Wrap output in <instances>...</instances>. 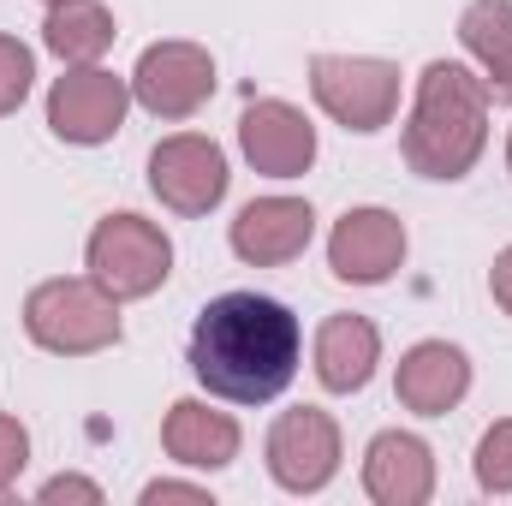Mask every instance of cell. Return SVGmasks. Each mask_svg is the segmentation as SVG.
Instances as JSON below:
<instances>
[{"instance_id":"obj_1","label":"cell","mask_w":512,"mask_h":506,"mask_svg":"<svg viewBox=\"0 0 512 506\" xmlns=\"http://www.w3.org/2000/svg\"><path fill=\"white\" fill-rule=\"evenodd\" d=\"M298 316L280 298L262 292H221L197 310L191 328V376L215 399L233 405H268L298 376Z\"/></svg>"},{"instance_id":"obj_2","label":"cell","mask_w":512,"mask_h":506,"mask_svg":"<svg viewBox=\"0 0 512 506\" xmlns=\"http://www.w3.org/2000/svg\"><path fill=\"white\" fill-rule=\"evenodd\" d=\"M489 143V84L459 60H429L417 78L411 120L399 131V155L423 179H465Z\"/></svg>"},{"instance_id":"obj_3","label":"cell","mask_w":512,"mask_h":506,"mask_svg":"<svg viewBox=\"0 0 512 506\" xmlns=\"http://www.w3.org/2000/svg\"><path fill=\"white\" fill-rule=\"evenodd\" d=\"M24 334L54 358H90L120 346V298L96 280H42L24 298Z\"/></svg>"},{"instance_id":"obj_4","label":"cell","mask_w":512,"mask_h":506,"mask_svg":"<svg viewBox=\"0 0 512 506\" xmlns=\"http://www.w3.org/2000/svg\"><path fill=\"white\" fill-rule=\"evenodd\" d=\"M84 262H90V280L108 298L131 304V298H149V292L167 286V274H173V239L155 221L120 209V215L96 221V233L84 245Z\"/></svg>"},{"instance_id":"obj_5","label":"cell","mask_w":512,"mask_h":506,"mask_svg":"<svg viewBox=\"0 0 512 506\" xmlns=\"http://www.w3.org/2000/svg\"><path fill=\"white\" fill-rule=\"evenodd\" d=\"M310 96L334 126L370 137L399 114V66L370 60V54H316L310 60Z\"/></svg>"},{"instance_id":"obj_6","label":"cell","mask_w":512,"mask_h":506,"mask_svg":"<svg viewBox=\"0 0 512 506\" xmlns=\"http://www.w3.org/2000/svg\"><path fill=\"white\" fill-rule=\"evenodd\" d=\"M215 96V60L197 42H149L131 72V102L155 120H191Z\"/></svg>"},{"instance_id":"obj_7","label":"cell","mask_w":512,"mask_h":506,"mask_svg":"<svg viewBox=\"0 0 512 506\" xmlns=\"http://www.w3.org/2000/svg\"><path fill=\"white\" fill-rule=\"evenodd\" d=\"M227 179H233L227 155L203 131H179V137H161L149 149V191L173 215H209L227 197Z\"/></svg>"},{"instance_id":"obj_8","label":"cell","mask_w":512,"mask_h":506,"mask_svg":"<svg viewBox=\"0 0 512 506\" xmlns=\"http://www.w3.org/2000/svg\"><path fill=\"white\" fill-rule=\"evenodd\" d=\"M268 477L286 489V495H322L340 471V423L316 405H298V411H280L274 429H268Z\"/></svg>"},{"instance_id":"obj_9","label":"cell","mask_w":512,"mask_h":506,"mask_svg":"<svg viewBox=\"0 0 512 506\" xmlns=\"http://www.w3.org/2000/svg\"><path fill=\"white\" fill-rule=\"evenodd\" d=\"M126 108H131V78H114L102 66H72L48 90V131L60 143L96 149L126 126Z\"/></svg>"},{"instance_id":"obj_10","label":"cell","mask_w":512,"mask_h":506,"mask_svg":"<svg viewBox=\"0 0 512 506\" xmlns=\"http://www.w3.org/2000/svg\"><path fill=\"white\" fill-rule=\"evenodd\" d=\"M405 262V221L393 209H346L328 233V268L346 286H382Z\"/></svg>"},{"instance_id":"obj_11","label":"cell","mask_w":512,"mask_h":506,"mask_svg":"<svg viewBox=\"0 0 512 506\" xmlns=\"http://www.w3.org/2000/svg\"><path fill=\"white\" fill-rule=\"evenodd\" d=\"M239 149L268 179H304L316 161V126L292 102L262 96V102H245V114H239Z\"/></svg>"},{"instance_id":"obj_12","label":"cell","mask_w":512,"mask_h":506,"mask_svg":"<svg viewBox=\"0 0 512 506\" xmlns=\"http://www.w3.org/2000/svg\"><path fill=\"white\" fill-rule=\"evenodd\" d=\"M310 233H316V209L304 197H256L233 221V256L251 268H280L310 251Z\"/></svg>"},{"instance_id":"obj_13","label":"cell","mask_w":512,"mask_h":506,"mask_svg":"<svg viewBox=\"0 0 512 506\" xmlns=\"http://www.w3.org/2000/svg\"><path fill=\"white\" fill-rule=\"evenodd\" d=\"M364 495L376 506H423L435 495V453L411 429H382L364 447Z\"/></svg>"},{"instance_id":"obj_14","label":"cell","mask_w":512,"mask_h":506,"mask_svg":"<svg viewBox=\"0 0 512 506\" xmlns=\"http://www.w3.org/2000/svg\"><path fill=\"white\" fill-rule=\"evenodd\" d=\"M393 393L417 417H447L471 393V358L447 340H417L393 370Z\"/></svg>"},{"instance_id":"obj_15","label":"cell","mask_w":512,"mask_h":506,"mask_svg":"<svg viewBox=\"0 0 512 506\" xmlns=\"http://www.w3.org/2000/svg\"><path fill=\"white\" fill-rule=\"evenodd\" d=\"M239 423L227 417V411H215V405H203V399H179V405H167V417H161V447H167V459L173 465H185V471H227L233 459H239Z\"/></svg>"},{"instance_id":"obj_16","label":"cell","mask_w":512,"mask_h":506,"mask_svg":"<svg viewBox=\"0 0 512 506\" xmlns=\"http://www.w3.org/2000/svg\"><path fill=\"white\" fill-rule=\"evenodd\" d=\"M376 364H382V334H376V322L340 310V316H328V322L316 328V381H322L328 393H358V387H370Z\"/></svg>"},{"instance_id":"obj_17","label":"cell","mask_w":512,"mask_h":506,"mask_svg":"<svg viewBox=\"0 0 512 506\" xmlns=\"http://www.w3.org/2000/svg\"><path fill=\"white\" fill-rule=\"evenodd\" d=\"M459 42L483 66L489 102H512V0H471L459 18Z\"/></svg>"},{"instance_id":"obj_18","label":"cell","mask_w":512,"mask_h":506,"mask_svg":"<svg viewBox=\"0 0 512 506\" xmlns=\"http://www.w3.org/2000/svg\"><path fill=\"white\" fill-rule=\"evenodd\" d=\"M114 12L102 0H54L48 6V24H42V42L48 54H60L66 66H96L108 48H114Z\"/></svg>"},{"instance_id":"obj_19","label":"cell","mask_w":512,"mask_h":506,"mask_svg":"<svg viewBox=\"0 0 512 506\" xmlns=\"http://www.w3.org/2000/svg\"><path fill=\"white\" fill-rule=\"evenodd\" d=\"M477 489L483 495H512V417L489 423L483 441H477Z\"/></svg>"},{"instance_id":"obj_20","label":"cell","mask_w":512,"mask_h":506,"mask_svg":"<svg viewBox=\"0 0 512 506\" xmlns=\"http://www.w3.org/2000/svg\"><path fill=\"white\" fill-rule=\"evenodd\" d=\"M30 84H36V54L18 36H0V120L24 108Z\"/></svg>"},{"instance_id":"obj_21","label":"cell","mask_w":512,"mask_h":506,"mask_svg":"<svg viewBox=\"0 0 512 506\" xmlns=\"http://www.w3.org/2000/svg\"><path fill=\"white\" fill-rule=\"evenodd\" d=\"M30 465V435H24V423L18 417H6L0 411V495L18 483V471Z\"/></svg>"},{"instance_id":"obj_22","label":"cell","mask_w":512,"mask_h":506,"mask_svg":"<svg viewBox=\"0 0 512 506\" xmlns=\"http://www.w3.org/2000/svg\"><path fill=\"white\" fill-rule=\"evenodd\" d=\"M42 501L54 506V501H102V489H96V483H84V477H54V483H48V489H42Z\"/></svg>"},{"instance_id":"obj_23","label":"cell","mask_w":512,"mask_h":506,"mask_svg":"<svg viewBox=\"0 0 512 506\" xmlns=\"http://www.w3.org/2000/svg\"><path fill=\"white\" fill-rule=\"evenodd\" d=\"M143 501L161 506V501H191V506H209V489H197V483H149L143 489Z\"/></svg>"},{"instance_id":"obj_24","label":"cell","mask_w":512,"mask_h":506,"mask_svg":"<svg viewBox=\"0 0 512 506\" xmlns=\"http://www.w3.org/2000/svg\"><path fill=\"white\" fill-rule=\"evenodd\" d=\"M489 292H495V304L512 316V245L495 256V268H489Z\"/></svg>"},{"instance_id":"obj_25","label":"cell","mask_w":512,"mask_h":506,"mask_svg":"<svg viewBox=\"0 0 512 506\" xmlns=\"http://www.w3.org/2000/svg\"><path fill=\"white\" fill-rule=\"evenodd\" d=\"M507 167H512V137H507Z\"/></svg>"},{"instance_id":"obj_26","label":"cell","mask_w":512,"mask_h":506,"mask_svg":"<svg viewBox=\"0 0 512 506\" xmlns=\"http://www.w3.org/2000/svg\"><path fill=\"white\" fill-rule=\"evenodd\" d=\"M48 6H54V0H48Z\"/></svg>"}]
</instances>
